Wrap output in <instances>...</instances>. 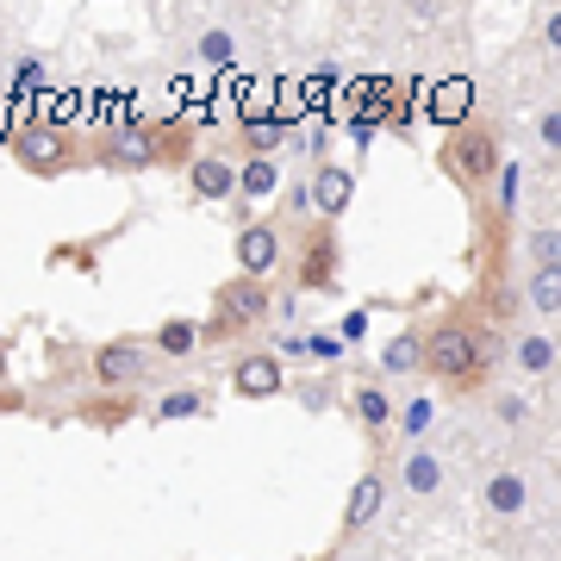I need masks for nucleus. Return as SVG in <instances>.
<instances>
[{"mask_svg":"<svg viewBox=\"0 0 561 561\" xmlns=\"http://www.w3.org/2000/svg\"><path fill=\"white\" fill-rule=\"evenodd\" d=\"M493 362H500V337L481 331V324L456 319V312L437 319V324H424V375L443 381L449 393H474V387H486Z\"/></svg>","mask_w":561,"mask_h":561,"instance_id":"1","label":"nucleus"},{"mask_svg":"<svg viewBox=\"0 0 561 561\" xmlns=\"http://www.w3.org/2000/svg\"><path fill=\"white\" fill-rule=\"evenodd\" d=\"M505 157H500V131H486V125H461L443 138V175L456 181L461 194H481L486 181H500Z\"/></svg>","mask_w":561,"mask_h":561,"instance_id":"2","label":"nucleus"},{"mask_svg":"<svg viewBox=\"0 0 561 561\" xmlns=\"http://www.w3.org/2000/svg\"><path fill=\"white\" fill-rule=\"evenodd\" d=\"M268 324V280H250V275H231L213 294V319H206V343H225V337H250Z\"/></svg>","mask_w":561,"mask_h":561,"instance_id":"3","label":"nucleus"},{"mask_svg":"<svg viewBox=\"0 0 561 561\" xmlns=\"http://www.w3.org/2000/svg\"><path fill=\"white\" fill-rule=\"evenodd\" d=\"M76 138H69V125H50V119H25L13 131V162H20L25 175H69L76 169Z\"/></svg>","mask_w":561,"mask_h":561,"instance_id":"4","label":"nucleus"},{"mask_svg":"<svg viewBox=\"0 0 561 561\" xmlns=\"http://www.w3.org/2000/svg\"><path fill=\"white\" fill-rule=\"evenodd\" d=\"M343 275V250H337V225H306L294 238V280L306 294H331Z\"/></svg>","mask_w":561,"mask_h":561,"instance_id":"5","label":"nucleus"},{"mask_svg":"<svg viewBox=\"0 0 561 561\" xmlns=\"http://www.w3.org/2000/svg\"><path fill=\"white\" fill-rule=\"evenodd\" d=\"M88 375H94V393H138L144 381H157V368L144 356V343H101L88 356Z\"/></svg>","mask_w":561,"mask_h":561,"instance_id":"6","label":"nucleus"},{"mask_svg":"<svg viewBox=\"0 0 561 561\" xmlns=\"http://www.w3.org/2000/svg\"><path fill=\"white\" fill-rule=\"evenodd\" d=\"M287 256V238H280V219H243L238 225V275L268 280Z\"/></svg>","mask_w":561,"mask_h":561,"instance_id":"7","label":"nucleus"},{"mask_svg":"<svg viewBox=\"0 0 561 561\" xmlns=\"http://www.w3.org/2000/svg\"><path fill=\"white\" fill-rule=\"evenodd\" d=\"M175 144L162 138V125H113L106 131V162H119V169H157Z\"/></svg>","mask_w":561,"mask_h":561,"instance_id":"8","label":"nucleus"},{"mask_svg":"<svg viewBox=\"0 0 561 561\" xmlns=\"http://www.w3.org/2000/svg\"><path fill=\"white\" fill-rule=\"evenodd\" d=\"M306 181H312V213H319V225H337L343 213H350V201H356V169L319 157Z\"/></svg>","mask_w":561,"mask_h":561,"instance_id":"9","label":"nucleus"},{"mask_svg":"<svg viewBox=\"0 0 561 561\" xmlns=\"http://www.w3.org/2000/svg\"><path fill=\"white\" fill-rule=\"evenodd\" d=\"M280 387H287V375H280L275 350H243V356L231 362V393H238V400H275Z\"/></svg>","mask_w":561,"mask_h":561,"instance_id":"10","label":"nucleus"},{"mask_svg":"<svg viewBox=\"0 0 561 561\" xmlns=\"http://www.w3.org/2000/svg\"><path fill=\"white\" fill-rule=\"evenodd\" d=\"M187 194L206 206L219 201H238V157H225V150H206V157L187 162Z\"/></svg>","mask_w":561,"mask_h":561,"instance_id":"11","label":"nucleus"},{"mask_svg":"<svg viewBox=\"0 0 561 561\" xmlns=\"http://www.w3.org/2000/svg\"><path fill=\"white\" fill-rule=\"evenodd\" d=\"M443 481H449V461L431 449V443H419V449H405L400 461V486L412 493V500H431V493H443Z\"/></svg>","mask_w":561,"mask_h":561,"instance_id":"12","label":"nucleus"},{"mask_svg":"<svg viewBox=\"0 0 561 561\" xmlns=\"http://www.w3.org/2000/svg\"><path fill=\"white\" fill-rule=\"evenodd\" d=\"M294 138V125L280 113H243L238 119V150L243 157H280V144Z\"/></svg>","mask_w":561,"mask_h":561,"instance_id":"13","label":"nucleus"},{"mask_svg":"<svg viewBox=\"0 0 561 561\" xmlns=\"http://www.w3.org/2000/svg\"><path fill=\"white\" fill-rule=\"evenodd\" d=\"M468 113H474V81L468 76H443L437 88H431V119L449 125V131H461Z\"/></svg>","mask_w":561,"mask_h":561,"instance_id":"14","label":"nucleus"},{"mask_svg":"<svg viewBox=\"0 0 561 561\" xmlns=\"http://www.w3.org/2000/svg\"><path fill=\"white\" fill-rule=\"evenodd\" d=\"M381 500H387L381 474H375V468H368V474H356L350 500H343V537H362V530L375 524V512H381Z\"/></svg>","mask_w":561,"mask_h":561,"instance_id":"15","label":"nucleus"},{"mask_svg":"<svg viewBox=\"0 0 561 561\" xmlns=\"http://www.w3.org/2000/svg\"><path fill=\"white\" fill-rule=\"evenodd\" d=\"M556 337H549V331H537V324H530V331H518V343H512V368H518L524 381H542V375H556Z\"/></svg>","mask_w":561,"mask_h":561,"instance_id":"16","label":"nucleus"},{"mask_svg":"<svg viewBox=\"0 0 561 561\" xmlns=\"http://www.w3.org/2000/svg\"><path fill=\"white\" fill-rule=\"evenodd\" d=\"M486 512H500V518H518L524 505H530V481H524V468H493L481 486Z\"/></svg>","mask_w":561,"mask_h":561,"instance_id":"17","label":"nucleus"},{"mask_svg":"<svg viewBox=\"0 0 561 561\" xmlns=\"http://www.w3.org/2000/svg\"><path fill=\"white\" fill-rule=\"evenodd\" d=\"M131 419H138V393H88L76 405V424H94V431H119Z\"/></svg>","mask_w":561,"mask_h":561,"instance_id":"18","label":"nucleus"},{"mask_svg":"<svg viewBox=\"0 0 561 561\" xmlns=\"http://www.w3.org/2000/svg\"><path fill=\"white\" fill-rule=\"evenodd\" d=\"M350 412H356V424H362V431H368L375 443H381L387 431H400V419H393V400H387L375 381H362L356 393H350Z\"/></svg>","mask_w":561,"mask_h":561,"instance_id":"19","label":"nucleus"},{"mask_svg":"<svg viewBox=\"0 0 561 561\" xmlns=\"http://www.w3.org/2000/svg\"><path fill=\"white\" fill-rule=\"evenodd\" d=\"M201 343H206V324H194V319H162L157 331H150V350H157L162 362H187Z\"/></svg>","mask_w":561,"mask_h":561,"instance_id":"20","label":"nucleus"},{"mask_svg":"<svg viewBox=\"0 0 561 561\" xmlns=\"http://www.w3.org/2000/svg\"><path fill=\"white\" fill-rule=\"evenodd\" d=\"M268 194H280V157H243L238 162V201H268Z\"/></svg>","mask_w":561,"mask_h":561,"instance_id":"21","label":"nucleus"},{"mask_svg":"<svg viewBox=\"0 0 561 561\" xmlns=\"http://www.w3.org/2000/svg\"><path fill=\"white\" fill-rule=\"evenodd\" d=\"M213 412V400H206L201 387H175V393H162L157 405H150V424H175V419H206Z\"/></svg>","mask_w":561,"mask_h":561,"instance_id":"22","label":"nucleus"},{"mask_svg":"<svg viewBox=\"0 0 561 561\" xmlns=\"http://www.w3.org/2000/svg\"><path fill=\"white\" fill-rule=\"evenodd\" d=\"M387 375H424V331H400V337L381 350Z\"/></svg>","mask_w":561,"mask_h":561,"instance_id":"23","label":"nucleus"},{"mask_svg":"<svg viewBox=\"0 0 561 561\" xmlns=\"http://www.w3.org/2000/svg\"><path fill=\"white\" fill-rule=\"evenodd\" d=\"M524 306L542 312V319H556L561 312V275L556 268H530V275H524Z\"/></svg>","mask_w":561,"mask_h":561,"instance_id":"24","label":"nucleus"},{"mask_svg":"<svg viewBox=\"0 0 561 561\" xmlns=\"http://www.w3.org/2000/svg\"><path fill=\"white\" fill-rule=\"evenodd\" d=\"M194 57H201V62H213L219 76H231V69H238V38H231L225 25H206L201 38H194Z\"/></svg>","mask_w":561,"mask_h":561,"instance_id":"25","label":"nucleus"},{"mask_svg":"<svg viewBox=\"0 0 561 561\" xmlns=\"http://www.w3.org/2000/svg\"><path fill=\"white\" fill-rule=\"evenodd\" d=\"M524 250H530V268H556L561 275V225H537Z\"/></svg>","mask_w":561,"mask_h":561,"instance_id":"26","label":"nucleus"},{"mask_svg":"<svg viewBox=\"0 0 561 561\" xmlns=\"http://www.w3.org/2000/svg\"><path fill=\"white\" fill-rule=\"evenodd\" d=\"M431 419H437V405H431V400H412V405L400 412V437H412V449H419V443L431 437Z\"/></svg>","mask_w":561,"mask_h":561,"instance_id":"27","label":"nucleus"},{"mask_svg":"<svg viewBox=\"0 0 561 561\" xmlns=\"http://www.w3.org/2000/svg\"><path fill=\"white\" fill-rule=\"evenodd\" d=\"M44 81H50V76H44V57H20V62H13V88H20L25 101L44 94Z\"/></svg>","mask_w":561,"mask_h":561,"instance_id":"28","label":"nucleus"},{"mask_svg":"<svg viewBox=\"0 0 561 561\" xmlns=\"http://www.w3.org/2000/svg\"><path fill=\"white\" fill-rule=\"evenodd\" d=\"M518 175H524L518 162H505V169H500V213H493V219H505V213H512V201H518Z\"/></svg>","mask_w":561,"mask_h":561,"instance_id":"29","label":"nucleus"},{"mask_svg":"<svg viewBox=\"0 0 561 561\" xmlns=\"http://www.w3.org/2000/svg\"><path fill=\"white\" fill-rule=\"evenodd\" d=\"M537 144L542 150H561V106H549V113L537 119Z\"/></svg>","mask_w":561,"mask_h":561,"instance_id":"30","label":"nucleus"},{"mask_svg":"<svg viewBox=\"0 0 561 561\" xmlns=\"http://www.w3.org/2000/svg\"><path fill=\"white\" fill-rule=\"evenodd\" d=\"M537 32H542V44H549V50H561V7H549V13H542Z\"/></svg>","mask_w":561,"mask_h":561,"instance_id":"31","label":"nucleus"},{"mask_svg":"<svg viewBox=\"0 0 561 561\" xmlns=\"http://www.w3.org/2000/svg\"><path fill=\"white\" fill-rule=\"evenodd\" d=\"M362 331H368V312H350V319H343V343H356Z\"/></svg>","mask_w":561,"mask_h":561,"instance_id":"32","label":"nucleus"},{"mask_svg":"<svg viewBox=\"0 0 561 561\" xmlns=\"http://www.w3.org/2000/svg\"><path fill=\"white\" fill-rule=\"evenodd\" d=\"M500 419H512V424L524 419V400H518V393H500Z\"/></svg>","mask_w":561,"mask_h":561,"instance_id":"33","label":"nucleus"},{"mask_svg":"<svg viewBox=\"0 0 561 561\" xmlns=\"http://www.w3.org/2000/svg\"><path fill=\"white\" fill-rule=\"evenodd\" d=\"M20 405H25V400L13 393V387H0V412H20Z\"/></svg>","mask_w":561,"mask_h":561,"instance_id":"34","label":"nucleus"},{"mask_svg":"<svg viewBox=\"0 0 561 561\" xmlns=\"http://www.w3.org/2000/svg\"><path fill=\"white\" fill-rule=\"evenodd\" d=\"M0 387H7V337H0Z\"/></svg>","mask_w":561,"mask_h":561,"instance_id":"35","label":"nucleus"}]
</instances>
